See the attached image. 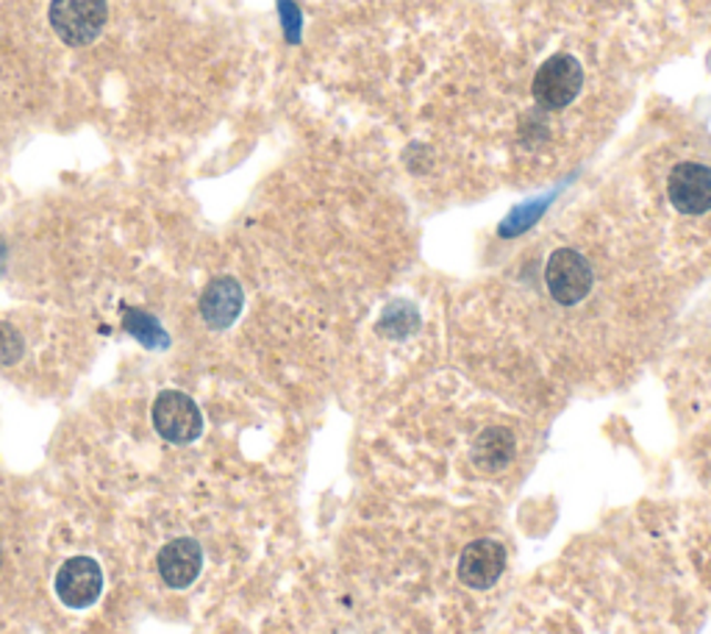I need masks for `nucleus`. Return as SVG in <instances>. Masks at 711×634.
Listing matches in <instances>:
<instances>
[{
	"label": "nucleus",
	"mask_w": 711,
	"mask_h": 634,
	"mask_svg": "<svg viewBox=\"0 0 711 634\" xmlns=\"http://www.w3.org/2000/svg\"><path fill=\"white\" fill-rule=\"evenodd\" d=\"M109 18L106 0H53L51 25L59 40L81 48L97 40Z\"/></svg>",
	"instance_id": "nucleus-1"
},
{
	"label": "nucleus",
	"mask_w": 711,
	"mask_h": 634,
	"mask_svg": "<svg viewBox=\"0 0 711 634\" xmlns=\"http://www.w3.org/2000/svg\"><path fill=\"white\" fill-rule=\"evenodd\" d=\"M245 304V293L237 278L220 276L209 282V287L200 295V315L212 329H228L239 317Z\"/></svg>",
	"instance_id": "nucleus-9"
},
{
	"label": "nucleus",
	"mask_w": 711,
	"mask_h": 634,
	"mask_svg": "<svg viewBox=\"0 0 711 634\" xmlns=\"http://www.w3.org/2000/svg\"><path fill=\"white\" fill-rule=\"evenodd\" d=\"M103 571L90 556H73L56 573V593L62 604L73 610H86L101 599Z\"/></svg>",
	"instance_id": "nucleus-6"
},
{
	"label": "nucleus",
	"mask_w": 711,
	"mask_h": 634,
	"mask_svg": "<svg viewBox=\"0 0 711 634\" xmlns=\"http://www.w3.org/2000/svg\"><path fill=\"white\" fill-rule=\"evenodd\" d=\"M667 195L681 215H705L711 209V167L681 162L672 167Z\"/></svg>",
	"instance_id": "nucleus-5"
},
{
	"label": "nucleus",
	"mask_w": 711,
	"mask_h": 634,
	"mask_svg": "<svg viewBox=\"0 0 711 634\" xmlns=\"http://www.w3.org/2000/svg\"><path fill=\"white\" fill-rule=\"evenodd\" d=\"M503 565H506V551L497 540H473L464 545L462 556H458V579L467 584L470 590H490L492 584L501 579Z\"/></svg>",
	"instance_id": "nucleus-7"
},
{
	"label": "nucleus",
	"mask_w": 711,
	"mask_h": 634,
	"mask_svg": "<svg viewBox=\"0 0 711 634\" xmlns=\"http://www.w3.org/2000/svg\"><path fill=\"white\" fill-rule=\"evenodd\" d=\"M200 565H204V551L195 540L178 538L169 540L162 551H158V576L164 579V584L173 590H184L198 579Z\"/></svg>",
	"instance_id": "nucleus-8"
},
{
	"label": "nucleus",
	"mask_w": 711,
	"mask_h": 634,
	"mask_svg": "<svg viewBox=\"0 0 711 634\" xmlns=\"http://www.w3.org/2000/svg\"><path fill=\"white\" fill-rule=\"evenodd\" d=\"M3 270H7V243L0 239V276H3Z\"/></svg>",
	"instance_id": "nucleus-13"
},
{
	"label": "nucleus",
	"mask_w": 711,
	"mask_h": 634,
	"mask_svg": "<svg viewBox=\"0 0 711 634\" xmlns=\"http://www.w3.org/2000/svg\"><path fill=\"white\" fill-rule=\"evenodd\" d=\"M153 426L167 442L187 446V442L198 440L204 431V415L189 396L178 390H164L153 403Z\"/></svg>",
	"instance_id": "nucleus-2"
},
{
	"label": "nucleus",
	"mask_w": 711,
	"mask_h": 634,
	"mask_svg": "<svg viewBox=\"0 0 711 634\" xmlns=\"http://www.w3.org/2000/svg\"><path fill=\"white\" fill-rule=\"evenodd\" d=\"M123 326H125V331H128L131 337H136V340H140L145 348H167L169 346L167 331H164L162 324H158L156 317L147 315V311L125 309Z\"/></svg>",
	"instance_id": "nucleus-11"
},
{
	"label": "nucleus",
	"mask_w": 711,
	"mask_h": 634,
	"mask_svg": "<svg viewBox=\"0 0 711 634\" xmlns=\"http://www.w3.org/2000/svg\"><path fill=\"white\" fill-rule=\"evenodd\" d=\"M517 451V440H514L512 429L506 426H490L478 434L473 442V462L486 473H497V470L508 468Z\"/></svg>",
	"instance_id": "nucleus-10"
},
{
	"label": "nucleus",
	"mask_w": 711,
	"mask_h": 634,
	"mask_svg": "<svg viewBox=\"0 0 711 634\" xmlns=\"http://www.w3.org/2000/svg\"><path fill=\"white\" fill-rule=\"evenodd\" d=\"M23 337L12 324H0V365H14L23 357Z\"/></svg>",
	"instance_id": "nucleus-12"
},
{
	"label": "nucleus",
	"mask_w": 711,
	"mask_h": 634,
	"mask_svg": "<svg viewBox=\"0 0 711 634\" xmlns=\"http://www.w3.org/2000/svg\"><path fill=\"white\" fill-rule=\"evenodd\" d=\"M584 86V70L576 57H550L534 75V98L545 109H565L578 98Z\"/></svg>",
	"instance_id": "nucleus-4"
},
{
	"label": "nucleus",
	"mask_w": 711,
	"mask_h": 634,
	"mask_svg": "<svg viewBox=\"0 0 711 634\" xmlns=\"http://www.w3.org/2000/svg\"><path fill=\"white\" fill-rule=\"evenodd\" d=\"M545 284L556 304L576 306L592 289V267L578 250L559 248L550 254L548 267H545Z\"/></svg>",
	"instance_id": "nucleus-3"
}]
</instances>
